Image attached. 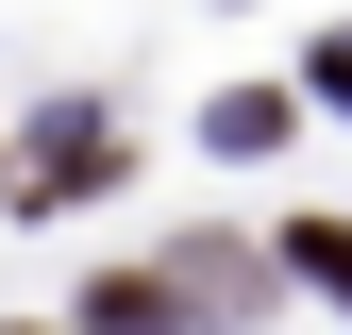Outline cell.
Here are the masks:
<instances>
[{
	"instance_id": "cell-1",
	"label": "cell",
	"mask_w": 352,
	"mask_h": 335,
	"mask_svg": "<svg viewBox=\"0 0 352 335\" xmlns=\"http://www.w3.org/2000/svg\"><path fill=\"white\" fill-rule=\"evenodd\" d=\"M285 268L319 285V302H352V218H302V235H285Z\"/></svg>"
},
{
	"instance_id": "cell-2",
	"label": "cell",
	"mask_w": 352,
	"mask_h": 335,
	"mask_svg": "<svg viewBox=\"0 0 352 335\" xmlns=\"http://www.w3.org/2000/svg\"><path fill=\"white\" fill-rule=\"evenodd\" d=\"M285 117H302V101H285V84H235V101H218V151H269V135H285Z\"/></svg>"
},
{
	"instance_id": "cell-3",
	"label": "cell",
	"mask_w": 352,
	"mask_h": 335,
	"mask_svg": "<svg viewBox=\"0 0 352 335\" xmlns=\"http://www.w3.org/2000/svg\"><path fill=\"white\" fill-rule=\"evenodd\" d=\"M319 101H352V34H319Z\"/></svg>"
}]
</instances>
